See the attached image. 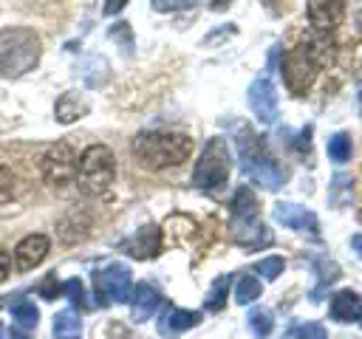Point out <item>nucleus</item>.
Returning <instances> with one entry per match:
<instances>
[{"label": "nucleus", "instance_id": "obj_1", "mask_svg": "<svg viewBox=\"0 0 362 339\" xmlns=\"http://www.w3.org/2000/svg\"><path fill=\"white\" fill-rule=\"evenodd\" d=\"M192 138L184 133H139L133 138V155L147 170L178 167L189 158Z\"/></svg>", "mask_w": 362, "mask_h": 339}, {"label": "nucleus", "instance_id": "obj_2", "mask_svg": "<svg viewBox=\"0 0 362 339\" xmlns=\"http://www.w3.org/2000/svg\"><path fill=\"white\" fill-rule=\"evenodd\" d=\"M40 56H42V45L31 28L23 25L0 28V76L6 79L23 76L31 68H37Z\"/></svg>", "mask_w": 362, "mask_h": 339}, {"label": "nucleus", "instance_id": "obj_3", "mask_svg": "<svg viewBox=\"0 0 362 339\" xmlns=\"http://www.w3.org/2000/svg\"><path fill=\"white\" fill-rule=\"evenodd\" d=\"M235 144H238V155H240V167H243V175L257 181L260 186L266 189H280L286 175L283 170L272 161V155L266 153V144L263 138L249 130V127H240L238 136H235Z\"/></svg>", "mask_w": 362, "mask_h": 339}, {"label": "nucleus", "instance_id": "obj_4", "mask_svg": "<svg viewBox=\"0 0 362 339\" xmlns=\"http://www.w3.org/2000/svg\"><path fill=\"white\" fill-rule=\"evenodd\" d=\"M116 181V155L105 144H90L76 158V186L85 195H102Z\"/></svg>", "mask_w": 362, "mask_h": 339}, {"label": "nucleus", "instance_id": "obj_5", "mask_svg": "<svg viewBox=\"0 0 362 339\" xmlns=\"http://www.w3.org/2000/svg\"><path fill=\"white\" fill-rule=\"evenodd\" d=\"M229 167H232V155H229V147L221 136H212L201 153V158L195 161V170H192V184L198 189H206V192H218L226 181H229Z\"/></svg>", "mask_w": 362, "mask_h": 339}, {"label": "nucleus", "instance_id": "obj_6", "mask_svg": "<svg viewBox=\"0 0 362 339\" xmlns=\"http://www.w3.org/2000/svg\"><path fill=\"white\" fill-rule=\"evenodd\" d=\"M93 294H96V305L130 302V294H133L130 268L124 263H110V266L93 271Z\"/></svg>", "mask_w": 362, "mask_h": 339}, {"label": "nucleus", "instance_id": "obj_7", "mask_svg": "<svg viewBox=\"0 0 362 339\" xmlns=\"http://www.w3.org/2000/svg\"><path fill=\"white\" fill-rule=\"evenodd\" d=\"M74 172H76V155H74V147L65 144V141H57L45 150L42 155V178L51 184V186H65L74 181Z\"/></svg>", "mask_w": 362, "mask_h": 339}, {"label": "nucleus", "instance_id": "obj_8", "mask_svg": "<svg viewBox=\"0 0 362 339\" xmlns=\"http://www.w3.org/2000/svg\"><path fill=\"white\" fill-rule=\"evenodd\" d=\"M283 79H286V85H288V90L291 93H297V96H303L308 88H311V82L317 79V62L305 54V48L300 45V48H294V51H288L286 54V59H283Z\"/></svg>", "mask_w": 362, "mask_h": 339}, {"label": "nucleus", "instance_id": "obj_9", "mask_svg": "<svg viewBox=\"0 0 362 339\" xmlns=\"http://www.w3.org/2000/svg\"><path fill=\"white\" fill-rule=\"evenodd\" d=\"M274 220L280 226H288L294 232H305L311 237L320 234V220L311 209H305L303 203H291V201H280L274 203Z\"/></svg>", "mask_w": 362, "mask_h": 339}, {"label": "nucleus", "instance_id": "obj_10", "mask_svg": "<svg viewBox=\"0 0 362 339\" xmlns=\"http://www.w3.org/2000/svg\"><path fill=\"white\" fill-rule=\"evenodd\" d=\"M249 107L255 110V116L263 124H272L277 119V90H274L272 79L260 76L249 85Z\"/></svg>", "mask_w": 362, "mask_h": 339}, {"label": "nucleus", "instance_id": "obj_11", "mask_svg": "<svg viewBox=\"0 0 362 339\" xmlns=\"http://www.w3.org/2000/svg\"><path fill=\"white\" fill-rule=\"evenodd\" d=\"M122 251H127L130 257L136 260H150L161 251V229L156 223H144L139 226L124 243H122Z\"/></svg>", "mask_w": 362, "mask_h": 339}, {"label": "nucleus", "instance_id": "obj_12", "mask_svg": "<svg viewBox=\"0 0 362 339\" xmlns=\"http://www.w3.org/2000/svg\"><path fill=\"white\" fill-rule=\"evenodd\" d=\"M232 240H235L238 246H243L246 251H255V249L269 246L274 237H272V232L263 226L260 218H240V220H232Z\"/></svg>", "mask_w": 362, "mask_h": 339}, {"label": "nucleus", "instance_id": "obj_13", "mask_svg": "<svg viewBox=\"0 0 362 339\" xmlns=\"http://www.w3.org/2000/svg\"><path fill=\"white\" fill-rule=\"evenodd\" d=\"M201 322V314L198 311H189V308H178V305H164L161 316H158V333L167 336V339H175L181 336L184 331L195 328Z\"/></svg>", "mask_w": 362, "mask_h": 339}, {"label": "nucleus", "instance_id": "obj_14", "mask_svg": "<svg viewBox=\"0 0 362 339\" xmlns=\"http://www.w3.org/2000/svg\"><path fill=\"white\" fill-rule=\"evenodd\" d=\"M305 11H308V23L317 31L331 34L339 25V20L345 17V0H308Z\"/></svg>", "mask_w": 362, "mask_h": 339}, {"label": "nucleus", "instance_id": "obj_15", "mask_svg": "<svg viewBox=\"0 0 362 339\" xmlns=\"http://www.w3.org/2000/svg\"><path fill=\"white\" fill-rule=\"evenodd\" d=\"M48 249H51V240L45 234H28L17 243L14 249V263H17V271H31L37 268L45 257H48Z\"/></svg>", "mask_w": 362, "mask_h": 339}, {"label": "nucleus", "instance_id": "obj_16", "mask_svg": "<svg viewBox=\"0 0 362 339\" xmlns=\"http://www.w3.org/2000/svg\"><path fill=\"white\" fill-rule=\"evenodd\" d=\"M161 305V294L150 285V282H139L130 294V314L136 322H147Z\"/></svg>", "mask_w": 362, "mask_h": 339}, {"label": "nucleus", "instance_id": "obj_17", "mask_svg": "<svg viewBox=\"0 0 362 339\" xmlns=\"http://www.w3.org/2000/svg\"><path fill=\"white\" fill-rule=\"evenodd\" d=\"M362 316V297L351 288H339L331 297V319L337 322H356Z\"/></svg>", "mask_w": 362, "mask_h": 339}, {"label": "nucleus", "instance_id": "obj_18", "mask_svg": "<svg viewBox=\"0 0 362 339\" xmlns=\"http://www.w3.org/2000/svg\"><path fill=\"white\" fill-rule=\"evenodd\" d=\"M54 113H57V121H59V124H71V121H76V119H82V116L88 113V102H85L82 93L68 90V93H62V96L57 99Z\"/></svg>", "mask_w": 362, "mask_h": 339}, {"label": "nucleus", "instance_id": "obj_19", "mask_svg": "<svg viewBox=\"0 0 362 339\" xmlns=\"http://www.w3.org/2000/svg\"><path fill=\"white\" fill-rule=\"evenodd\" d=\"M8 314L14 316V325H20V328H25V331L37 328V322H40L37 305H34L25 294H17V297L8 299Z\"/></svg>", "mask_w": 362, "mask_h": 339}, {"label": "nucleus", "instance_id": "obj_20", "mask_svg": "<svg viewBox=\"0 0 362 339\" xmlns=\"http://www.w3.org/2000/svg\"><path fill=\"white\" fill-rule=\"evenodd\" d=\"M54 336L57 339H79L82 336V316L76 308H65L54 316Z\"/></svg>", "mask_w": 362, "mask_h": 339}, {"label": "nucleus", "instance_id": "obj_21", "mask_svg": "<svg viewBox=\"0 0 362 339\" xmlns=\"http://www.w3.org/2000/svg\"><path fill=\"white\" fill-rule=\"evenodd\" d=\"M260 212V203L255 198V192L249 186H240L232 198V220H240V218H257Z\"/></svg>", "mask_w": 362, "mask_h": 339}, {"label": "nucleus", "instance_id": "obj_22", "mask_svg": "<svg viewBox=\"0 0 362 339\" xmlns=\"http://www.w3.org/2000/svg\"><path fill=\"white\" fill-rule=\"evenodd\" d=\"M351 153H354V144H351V136L348 133H337L328 138V158L334 164H348L351 161Z\"/></svg>", "mask_w": 362, "mask_h": 339}, {"label": "nucleus", "instance_id": "obj_23", "mask_svg": "<svg viewBox=\"0 0 362 339\" xmlns=\"http://www.w3.org/2000/svg\"><path fill=\"white\" fill-rule=\"evenodd\" d=\"M260 294H263V288H260V280L255 274H243L238 280V285H235V302H240V305L255 302Z\"/></svg>", "mask_w": 362, "mask_h": 339}, {"label": "nucleus", "instance_id": "obj_24", "mask_svg": "<svg viewBox=\"0 0 362 339\" xmlns=\"http://www.w3.org/2000/svg\"><path fill=\"white\" fill-rule=\"evenodd\" d=\"M229 282H232V277H229V274H221V277L209 285V294H206V299H204V308H206V311H221V308L226 305Z\"/></svg>", "mask_w": 362, "mask_h": 339}, {"label": "nucleus", "instance_id": "obj_25", "mask_svg": "<svg viewBox=\"0 0 362 339\" xmlns=\"http://www.w3.org/2000/svg\"><path fill=\"white\" fill-rule=\"evenodd\" d=\"M249 328H252V333H255L257 339L272 336V331H274V316H272V311H266V308L249 311Z\"/></svg>", "mask_w": 362, "mask_h": 339}, {"label": "nucleus", "instance_id": "obj_26", "mask_svg": "<svg viewBox=\"0 0 362 339\" xmlns=\"http://www.w3.org/2000/svg\"><path fill=\"white\" fill-rule=\"evenodd\" d=\"M283 268H286V260L280 257V254H272V257H263L257 266H255V271L263 277V280H277L280 274H283Z\"/></svg>", "mask_w": 362, "mask_h": 339}, {"label": "nucleus", "instance_id": "obj_27", "mask_svg": "<svg viewBox=\"0 0 362 339\" xmlns=\"http://www.w3.org/2000/svg\"><path fill=\"white\" fill-rule=\"evenodd\" d=\"M62 291L68 294V299H71V308H76V311H82V308H88V299H85V291H82V282L74 277V280H68L65 285H62Z\"/></svg>", "mask_w": 362, "mask_h": 339}, {"label": "nucleus", "instance_id": "obj_28", "mask_svg": "<svg viewBox=\"0 0 362 339\" xmlns=\"http://www.w3.org/2000/svg\"><path fill=\"white\" fill-rule=\"evenodd\" d=\"M294 339H328V333H325V328L320 322H305V325L297 328Z\"/></svg>", "mask_w": 362, "mask_h": 339}, {"label": "nucleus", "instance_id": "obj_29", "mask_svg": "<svg viewBox=\"0 0 362 339\" xmlns=\"http://www.w3.org/2000/svg\"><path fill=\"white\" fill-rule=\"evenodd\" d=\"M195 0H153L156 11H178V8H189Z\"/></svg>", "mask_w": 362, "mask_h": 339}, {"label": "nucleus", "instance_id": "obj_30", "mask_svg": "<svg viewBox=\"0 0 362 339\" xmlns=\"http://www.w3.org/2000/svg\"><path fill=\"white\" fill-rule=\"evenodd\" d=\"M40 294H42L45 299H57V297L62 294V288H59V282H57L54 277H48V280L40 282Z\"/></svg>", "mask_w": 362, "mask_h": 339}, {"label": "nucleus", "instance_id": "obj_31", "mask_svg": "<svg viewBox=\"0 0 362 339\" xmlns=\"http://www.w3.org/2000/svg\"><path fill=\"white\" fill-rule=\"evenodd\" d=\"M11 195V172L6 167H0V201Z\"/></svg>", "mask_w": 362, "mask_h": 339}, {"label": "nucleus", "instance_id": "obj_32", "mask_svg": "<svg viewBox=\"0 0 362 339\" xmlns=\"http://www.w3.org/2000/svg\"><path fill=\"white\" fill-rule=\"evenodd\" d=\"M8 271H11V257H8V251L0 246V282L8 277Z\"/></svg>", "mask_w": 362, "mask_h": 339}, {"label": "nucleus", "instance_id": "obj_33", "mask_svg": "<svg viewBox=\"0 0 362 339\" xmlns=\"http://www.w3.org/2000/svg\"><path fill=\"white\" fill-rule=\"evenodd\" d=\"M124 6H127V0H107V3H105V14L113 17V14H119Z\"/></svg>", "mask_w": 362, "mask_h": 339}, {"label": "nucleus", "instance_id": "obj_34", "mask_svg": "<svg viewBox=\"0 0 362 339\" xmlns=\"http://www.w3.org/2000/svg\"><path fill=\"white\" fill-rule=\"evenodd\" d=\"M6 336H8V339H31V336H28V331H25V328H20V325H11V328L6 331Z\"/></svg>", "mask_w": 362, "mask_h": 339}, {"label": "nucleus", "instance_id": "obj_35", "mask_svg": "<svg viewBox=\"0 0 362 339\" xmlns=\"http://www.w3.org/2000/svg\"><path fill=\"white\" fill-rule=\"evenodd\" d=\"M206 6H209L212 11H226V8L232 6V0H206Z\"/></svg>", "mask_w": 362, "mask_h": 339}, {"label": "nucleus", "instance_id": "obj_36", "mask_svg": "<svg viewBox=\"0 0 362 339\" xmlns=\"http://www.w3.org/2000/svg\"><path fill=\"white\" fill-rule=\"evenodd\" d=\"M351 246H354V251L362 257V234H354V237H351Z\"/></svg>", "mask_w": 362, "mask_h": 339}, {"label": "nucleus", "instance_id": "obj_37", "mask_svg": "<svg viewBox=\"0 0 362 339\" xmlns=\"http://www.w3.org/2000/svg\"><path fill=\"white\" fill-rule=\"evenodd\" d=\"M0 339H6V328H3V322H0Z\"/></svg>", "mask_w": 362, "mask_h": 339}, {"label": "nucleus", "instance_id": "obj_38", "mask_svg": "<svg viewBox=\"0 0 362 339\" xmlns=\"http://www.w3.org/2000/svg\"><path fill=\"white\" fill-rule=\"evenodd\" d=\"M356 20H359V25H362V11H359V17H356Z\"/></svg>", "mask_w": 362, "mask_h": 339}, {"label": "nucleus", "instance_id": "obj_39", "mask_svg": "<svg viewBox=\"0 0 362 339\" xmlns=\"http://www.w3.org/2000/svg\"><path fill=\"white\" fill-rule=\"evenodd\" d=\"M359 325H362V316H359Z\"/></svg>", "mask_w": 362, "mask_h": 339}]
</instances>
